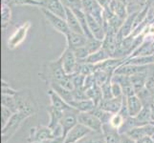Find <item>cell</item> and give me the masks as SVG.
<instances>
[{
    "label": "cell",
    "mask_w": 154,
    "mask_h": 143,
    "mask_svg": "<svg viewBox=\"0 0 154 143\" xmlns=\"http://www.w3.org/2000/svg\"><path fill=\"white\" fill-rule=\"evenodd\" d=\"M67 73H65L62 65L61 57L60 56L57 60L47 61L42 65V70L38 73L39 78L45 81L47 84L58 82L64 77Z\"/></svg>",
    "instance_id": "cell-1"
},
{
    "label": "cell",
    "mask_w": 154,
    "mask_h": 143,
    "mask_svg": "<svg viewBox=\"0 0 154 143\" xmlns=\"http://www.w3.org/2000/svg\"><path fill=\"white\" fill-rule=\"evenodd\" d=\"M14 97L15 100H17L18 111L27 115L29 118L38 111V107H36L34 97H32V94L27 90L18 91L17 94L14 95Z\"/></svg>",
    "instance_id": "cell-2"
},
{
    "label": "cell",
    "mask_w": 154,
    "mask_h": 143,
    "mask_svg": "<svg viewBox=\"0 0 154 143\" xmlns=\"http://www.w3.org/2000/svg\"><path fill=\"white\" fill-rule=\"evenodd\" d=\"M29 118L27 115H25L21 112H17L13 115L11 119L7 122V124L1 129V139L2 143H7V141L12 137L17 131L19 129V127L22 124L24 120Z\"/></svg>",
    "instance_id": "cell-3"
},
{
    "label": "cell",
    "mask_w": 154,
    "mask_h": 143,
    "mask_svg": "<svg viewBox=\"0 0 154 143\" xmlns=\"http://www.w3.org/2000/svg\"><path fill=\"white\" fill-rule=\"evenodd\" d=\"M78 122L86 128L90 129L93 133L100 134L103 129V123L96 115L91 112H82L78 115Z\"/></svg>",
    "instance_id": "cell-4"
},
{
    "label": "cell",
    "mask_w": 154,
    "mask_h": 143,
    "mask_svg": "<svg viewBox=\"0 0 154 143\" xmlns=\"http://www.w3.org/2000/svg\"><path fill=\"white\" fill-rule=\"evenodd\" d=\"M30 28H31V22L30 21H27V22H25L21 26H19V27L14 31L13 34L10 36L7 41V46L10 50L15 49V48L18 47L26 39Z\"/></svg>",
    "instance_id": "cell-5"
},
{
    "label": "cell",
    "mask_w": 154,
    "mask_h": 143,
    "mask_svg": "<svg viewBox=\"0 0 154 143\" xmlns=\"http://www.w3.org/2000/svg\"><path fill=\"white\" fill-rule=\"evenodd\" d=\"M42 13H43L44 17L46 18V20L48 21L50 23V25L52 26L53 28H54L56 31H57L58 33L62 34L63 35H65L69 31V27L67 25V22H66V19L63 18L60 15H57L55 13H53L49 10H47L45 9H40Z\"/></svg>",
    "instance_id": "cell-6"
},
{
    "label": "cell",
    "mask_w": 154,
    "mask_h": 143,
    "mask_svg": "<svg viewBox=\"0 0 154 143\" xmlns=\"http://www.w3.org/2000/svg\"><path fill=\"white\" fill-rule=\"evenodd\" d=\"M91 133H93V132L90 129L78 123L73 129L69 131V133L64 137L63 143H78L79 141H81Z\"/></svg>",
    "instance_id": "cell-7"
},
{
    "label": "cell",
    "mask_w": 154,
    "mask_h": 143,
    "mask_svg": "<svg viewBox=\"0 0 154 143\" xmlns=\"http://www.w3.org/2000/svg\"><path fill=\"white\" fill-rule=\"evenodd\" d=\"M54 139L51 128L49 126H38L30 129L29 142L34 141H46Z\"/></svg>",
    "instance_id": "cell-8"
},
{
    "label": "cell",
    "mask_w": 154,
    "mask_h": 143,
    "mask_svg": "<svg viewBox=\"0 0 154 143\" xmlns=\"http://www.w3.org/2000/svg\"><path fill=\"white\" fill-rule=\"evenodd\" d=\"M60 57L62 60L63 69H64L67 75H73V73H75L76 68L78 65V59L75 54H74L73 50L66 47L65 50L60 55Z\"/></svg>",
    "instance_id": "cell-9"
},
{
    "label": "cell",
    "mask_w": 154,
    "mask_h": 143,
    "mask_svg": "<svg viewBox=\"0 0 154 143\" xmlns=\"http://www.w3.org/2000/svg\"><path fill=\"white\" fill-rule=\"evenodd\" d=\"M39 9H45L63 18L66 17V8L60 0H39Z\"/></svg>",
    "instance_id": "cell-10"
},
{
    "label": "cell",
    "mask_w": 154,
    "mask_h": 143,
    "mask_svg": "<svg viewBox=\"0 0 154 143\" xmlns=\"http://www.w3.org/2000/svg\"><path fill=\"white\" fill-rule=\"evenodd\" d=\"M127 136H129L131 139L134 141H138L146 136H154V125L150 122L144 126L135 127L131 129L129 132L125 134Z\"/></svg>",
    "instance_id": "cell-11"
},
{
    "label": "cell",
    "mask_w": 154,
    "mask_h": 143,
    "mask_svg": "<svg viewBox=\"0 0 154 143\" xmlns=\"http://www.w3.org/2000/svg\"><path fill=\"white\" fill-rule=\"evenodd\" d=\"M124 95L120 97H113L110 99H102V101L98 105L100 108L109 112L111 114H117L120 112V110L123 106Z\"/></svg>",
    "instance_id": "cell-12"
},
{
    "label": "cell",
    "mask_w": 154,
    "mask_h": 143,
    "mask_svg": "<svg viewBox=\"0 0 154 143\" xmlns=\"http://www.w3.org/2000/svg\"><path fill=\"white\" fill-rule=\"evenodd\" d=\"M66 38V43H67V48L71 50L77 49L79 47L85 46L87 37L84 34L74 33V31H69L68 33L64 35Z\"/></svg>",
    "instance_id": "cell-13"
},
{
    "label": "cell",
    "mask_w": 154,
    "mask_h": 143,
    "mask_svg": "<svg viewBox=\"0 0 154 143\" xmlns=\"http://www.w3.org/2000/svg\"><path fill=\"white\" fill-rule=\"evenodd\" d=\"M102 134L105 143H121V135L119 131L113 128L109 123L103 124Z\"/></svg>",
    "instance_id": "cell-14"
},
{
    "label": "cell",
    "mask_w": 154,
    "mask_h": 143,
    "mask_svg": "<svg viewBox=\"0 0 154 143\" xmlns=\"http://www.w3.org/2000/svg\"><path fill=\"white\" fill-rule=\"evenodd\" d=\"M48 95L50 97V102H51V106H53L54 108L58 109L60 111H66V110H70L73 107L69 104L68 102H66L64 99H63L60 94L57 93H56L53 89H49L48 90Z\"/></svg>",
    "instance_id": "cell-15"
},
{
    "label": "cell",
    "mask_w": 154,
    "mask_h": 143,
    "mask_svg": "<svg viewBox=\"0 0 154 143\" xmlns=\"http://www.w3.org/2000/svg\"><path fill=\"white\" fill-rule=\"evenodd\" d=\"M137 13H138V12L129 13L128 16H127L125 18V20L124 21V23H123V25H122L121 29L119 30L118 33H117L123 38L130 35L132 34V31H133V30H134V21H135V18L137 16Z\"/></svg>",
    "instance_id": "cell-16"
},
{
    "label": "cell",
    "mask_w": 154,
    "mask_h": 143,
    "mask_svg": "<svg viewBox=\"0 0 154 143\" xmlns=\"http://www.w3.org/2000/svg\"><path fill=\"white\" fill-rule=\"evenodd\" d=\"M126 104L130 116H136L142 111L143 107H144L141 99L137 94L126 97Z\"/></svg>",
    "instance_id": "cell-17"
},
{
    "label": "cell",
    "mask_w": 154,
    "mask_h": 143,
    "mask_svg": "<svg viewBox=\"0 0 154 143\" xmlns=\"http://www.w3.org/2000/svg\"><path fill=\"white\" fill-rule=\"evenodd\" d=\"M65 19H66L67 25L69 27V30H70L71 31L84 34L83 30L82 28L81 24H79V22L76 14L74 13V12L72 10L68 9V8H66V17H65ZM84 35H85V34H84Z\"/></svg>",
    "instance_id": "cell-18"
},
{
    "label": "cell",
    "mask_w": 154,
    "mask_h": 143,
    "mask_svg": "<svg viewBox=\"0 0 154 143\" xmlns=\"http://www.w3.org/2000/svg\"><path fill=\"white\" fill-rule=\"evenodd\" d=\"M74 109H76L78 112H91V111L96 107V103H95L92 99H82V100H72L71 102H69Z\"/></svg>",
    "instance_id": "cell-19"
},
{
    "label": "cell",
    "mask_w": 154,
    "mask_h": 143,
    "mask_svg": "<svg viewBox=\"0 0 154 143\" xmlns=\"http://www.w3.org/2000/svg\"><path fill=\"white\" fill-rule=\"evenodd\" d=\"M111 56L109 55L108 52H106L103 48H102V49H100L99 51L93 52V54H90L85 59L82 61H79V62H86V63H90V64H93V65H97L99 63L108 59Z\"/></svg>",
    "instance_id": "cell-20"
},
{
    "label": "cell",
    "mask_w": 154,
    "mask_h": 143,
    "mask_svg": "<svg viewBox=\"0 0 154 143\" xmlns=\"http://www.w3.org/2000/svg\"><path fill=\"white\" fill-rule=\"evenodd\" d=\"M125 63L137 66H146L154 64V55H139L125 58Z\"/></svg>",
    "instance_id": "cell-21"
},
{
    "label": "cell",
    "mask_w": 154,
    "mask_h": 143,
    "mask_svg": "<svg viewBox=\"0 0 154 143\" xmlns=\"http://www.w3.org/2000/svg\"><path fill=\"white\" fill-rule=\"evenodd\" d=\"M47 112H48V115H49V128L53 129L54 127H56L57 125L60 124V120L63 116V111H60L58 109H56L54 108L53 106H49V107H47Z\"/></svg>",
    "instance_id": "cell-22"
},
{
    "label": "cell",
    "mask_w": 154,
    "mask_h": 143,
    "mask_svg": "<svg viewBox=\"0 0 154 143\" xmlns=\"http://www.w3.org/2000/svg\"><path fill=\"white\" fill-rule=\"evenodd\" d=\"M88 98L92 99L93 101L96 103L98 106L100 102L102 101L103 99V93H102V87L99 86L98 84H95L93 87H91L88 90H85Z\"/></svg>",
    "instance_id": "cell-23"
},
{
    "label": "cell",
    "mask_w": 154,
    "mask_h": 143,
    "mask_svg": "<svg viewBox=\"0 0 154 143\" xmlns=\"http://www.w3.org/2000/svg\"><path fill=\"white\" fill-rule=\"evenodd\" d=\"M50 88L53 89L56 93H57L58 94L60 95V97L65 100L66 102H71L73 100V95H72V91H69V90L65 89L61 87L60 84H57V82H54V83H51L50 84Z\"/></svg>",
    "instance_id": "cell-24"
},
{
    "label": "cell",
    "mask_w": 154,
    "mask_h": 143,
    "mask_svg": "<svg viewBox=\"0 0 154 143\" xmlns=\"http://www.w3.org/2000/svg\"><path fill=\"white\" fill-rule=\"evenodd\" d=\"M12 19V10L10 5L2 4L1 6V25L2 30L5 31L10 24V21Z\"/></svg>",
    "instance_id": "cell-25"
},
{
    "label": "cell",
    "mask_w": 154,
    "mask_h": 143,
    "mask_svg": "<svg viewBox=\"0 0 154 143\" xmlns=\"http://www.w3.org/2000/svg\"><path fill=\"white\" fill-rule=\"evenodd\" d=\"M1 105L5 106V107H7L8 109H10L14 113L18 112L17 100H15L14 95L2 94V97H1Z\"/></svg>",
    "instance_id": "cell-26"
},
{
    "label": "cell",
    "mask_w": 154,
    "mask_h": 143,
    "mask_svg": "<svg viewBox=\"0 0 154 143\" xmlns=\"http://www.w3.org/2000/svg\"><path fill=\"white\" fill-rule=\"evenodd\" d=\"M113 12L114 13L118 16L119 18H121L122 20H125V18L128 16V10H127V5L119 2V1H115L114 4V8H113Z\"/></svg>",
    "instance_id": "cell-27"
},
{
    "label": "cell",
    "mask_w": 154,
    "mask_h": 143,
    "mask_svg": "<svg viewBox=\"0 0 154 143\" xmlns=\"http://www.w3.org/2000/svg\"><path fill=\"white\" fill-rule=\"evenodd\" d=\"M91 113L96 115L97 118L102 121L103 124L109 123V121L111 119V116H112V115H113L109 112H106V111L103 110L102 108H100L99 106H96V107L91 111Z\"/></svg>",
    "instance_id": "cell-28"
},
{
    "label": "cell",
    "mask_w": 154,
    "mask_h": 143,
    "mask_svg": "<svg viewBox=\"0 0 154 143\" xmlns=\"http://www.w3.org/2000/svg\"><path fill=\"white\" fill-rule=\"evenodd\" d=\"M85 47H86L87 51L89 52V54H93V52H97L103 48V40L95 38L94 36L93 37H89V38H87Z\"/></svg>",
    "instance_id": "cell-29"
},
{
    "label": "cell",
    "mask_w": 154,
    "mask_h": 143,
    "mask_svg": "<svg viewBox=\"0 0 154 143\" xmlns=\"http://www.w3.org/2000/svg\"><path fill=\"white\" fill-rule=\"evenodd\" d=\"M125 120V118L121 114H119V113L113 114L112 116H111L110 121H109V124L112 126L113 128L119 130L121 127H122V125L124 124Z\"/></svg>",
    "instance_id": "cell-30"
},
{
    "label": "cell",
    "mask_w": 154,
    "mask_h": 143,
    "mask_svg": "<svg viewBox=\"0 0 154 143\" xmlns=\"http://www.w3.org/2000/svg\"><path fill=\"white\" fill-rule=\"evenodd\" d=\"M60 1L62 2L63 5H64L65 8H68L72 10L83 9L82 0H60Z\"/></svg>",
    "instance_id": "cell-31"
},
{
    "label": "cell",
    "mask_w": 154,
    "mask_h": 143,
    "mask_svg": "<svg viewBox=\"0 0 154 143\" xmlns=\"http://www.w3.org/2000/svg\"><path fill=\"white\" fill-rule=\"evenodd\" d=\"M85 78L86 76L82 75V73H73L72 79H73V84L75 89L83 88L84 83H85Z\"/></svg>",
    "instance_id": "cell-32"
},
{
    "label": "cell",
    "mask_w": 154,
    "mask_h": 143,
    "mask_svg": "<svg viewBox=\"0 0 154 143\" xmlns=\"http://www.w3.org/2000/svg\"><path fill=\"white\" fill-rule=\"evenodd\" d=\"M57 83L60 84L61 87L69 90V91H73V90L75 89V87H74V84H73L72 75H66L64 77L61 79V80H60Z\"/></svg>",
    "instance_id": "cell-33"
},
{
    "label": "cell",
    "mask_w": 154,
    "mask_h": 143,
    "mask_svg": "<svg viewBox=\"0 0 154 143\" xmlns=\"http://www.w3.org/2000/svg\"><path fill=\"white\" fill-rule=\"evenodd\" d=\"M73 52H74V54H75L78 61H82V60H84L90 55L85 46L79 47V48H77V49H74Z\"/></svg>",
    "instance_id": "cell-34"
},
{
    "label": "cell",
    "mask_w": 154,
    "mask_h": 143,
    "mask_svg": "<svg viewBox=\"0 0 154 143\" xmlns=\"http://www.w3.org/2000/svg\"><path fill=\"white\" fill-rule=\"evenodd\" d=\"M14 114V113L12 112L10 109L5 107V106H2L1 107V126L2 127H4L7 124V122L11 119V118H12Z\"/></svg>",
    "instance_id": "cell-35"
},
{
    "label": "cell",
    "mask_w": 154,
    "mask_h": 143,
    "mask_svg": "<svg viewBox=\"0 0 154 143\" xmlns=\"http://www.w3.org/2000/svg\"><path fill=\"white\" fill-rule=\"evenodd\" d=\"M12 4L15 6H36L39 8V0H12Z\"/></svg>",
    "instance_id": "cell-36"
},
{
    "label": "cell",
    "mask_w": 154,
    "mask_h": 143,
    "mask_svg": "<svg viewBox=\"0 0 154 143\" xmlns=\"http://www.w3.org/2000/svg\"><path fill=\"white\" fill-rule=\"evenodd\" d=\"M72 95H73V100H82L88 98L86 91L83 88L74 89L72 91Z\"/></svg>",
    "instance_id": "cell-37"
},
{
    "label": "cell",
    "mask_w": 154,
    "mask_h": 143,
    "mask_svg": "<svg viewBox=\"0 0 154 143\" xmlns=\"http://www.w3.org/2000/svg\"><path fill=\"white\" fill-rule=\"evenodd\" d=\"M102 93H103V99H110L113 98L112 90H111V80L106 82L102 86Z\"/></svg>",
    "instance_id": "cell-38"
},
{
    "label": "cell",
    "mask_w": 154,
    "mask_h": 143,
    "mask_svg": "<svg viewBox=\"0 0 154 143\" xmlns=\"http://www.w3.org/2000/svg\"><path fill=\"white\" fill-rule=\"evenodd\" d=\"M18 91L13 89L10 86V84H8L6 81L2 80L1 81V93L2 94H9V95H15L17 94Z\"/></svg>",
    "instance_id": "cell-39"
},
{
    "label": "cell",
    "mask_w": 154,
    "mask_h": 143,
    "mask_svg": "<svg viewBox=\"0 0 154 143\" xmlns=\"http://www.w3.org/2000/svg\"><path fill=\"white\" fill-rule=\"evenodd\" d=\"M111 90H112V94L114 97H120L124 95L123 88L119 83L116 82H111Z\"/></svg>",
    "instance_id": "cell-40"
},
{
    "label": "cell",
    "mask_w": 154,
    "mask_h": 143,
    "mask_svg": "<svg viewBox=\"0 0 154 143\" xmlns=\"http://www.w3.org/2000/svg\"><path fill=\"white\" fill-rule=\"evenodd\" d=\"M121 143H136V141L131 139L126 135H121Z\"/></svg>",
    "instance_id": "cell-41"
},
{
    "label": "cell",
    "mask_w": 154,
    "mask_h": 143,
    "mask_svg": "<svg viewBox=\"0 0 154 143\" xmlns=\"http://www.w3.org/2000/svg\"><path fill=\"white\" fill-rule=\"evenodd\" d=\"M136 143H154V139L152 136H146L142 139L136 141Z\"/></svg>",
    "instance_id": "cell-42"
},
{
    "label": "cell",
    "mask_w": 154,
    "mask_h": 143,
    "mask_svg": "<svg viewBox=\"0 0 154 143\" xmlns=\"http://www.w3.org/2000/svg\"><path fill=\"white\" fill-rule=\"evenodd\" d=\"M146 5L149 7H154V0H146Z\"/></svg>",
    "instance_id": "cell-43"
},
{
    "label": "cell",
    "mask_w": 154,
    "mask_h": 143,
    "mask_svg": "<svg viewBox=\"0 0 154 143\" xmlns=\"http://www.w3.org/2000/svg\"><path fill=\"white\" fill-rule=\"evenodd\" d=\"M151 121L154 122V107H152L151 109Z\"/></svg>",
    "instance_id": "cell-44"
},
{
    "label": "cell",
    "mask_w": 154,
    "mask_h": 143,
    "mask_svg": "<svg viewBox=\"0 0 154 143\" xmlns=\"http://www.w3.org/2000/svg\"><path fill=\"white\" fill-rule=\"evenodd\" d=\"M30 143H49V140H46V141H34V142H30Z\"/></svg>",
    "instance_id": "cell-45"
},
{
    "label": "cell",
    "mask_w": 154,
    "mask_h": 143,
    "mask_svg": "<svg viewBox=\"0 0 154 143\" xmlns=\"http://www.w3.org/2000/svg\"><path fill=\"white\" fill-rule=\"evenodd\" d=\"M151 49H152V52H153V55H154V38H153L152 43H151Z\"/></svg>",
    "instance_id": "cell-46"
},
{
    "label": "cell",
    "mask_w": 154,
    "mask_h": 143,
    "mask_svg": "<svg viewBox=\"0 0 154 143\" xmlns=\"http://www.w3.org/2000/svg\"><path fill=\"white\" fill-rule=\"evenodd\" d=\"M117 1H119V2H122V3H124V4L127 5V0H117Z\"/></svg>",
    "instance_id": "cell-47"
},
{
    "label": "cell",
    "mask_w": 154,
    "mask_h": 143,
    "mask_svg": "<svg viewBox=\"0 0 154 143\" xmlns=\"http://www.w3.org/2000/svg\"><path fill=\"white\" fill-rule=\"evenodd\" d=\"M152 137H153V139H154V136H152Z\"/></svg>",
    "instance_id": "cell-48"
}]
</instances>
